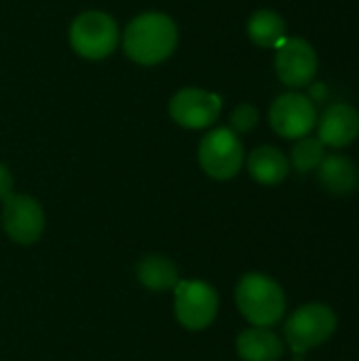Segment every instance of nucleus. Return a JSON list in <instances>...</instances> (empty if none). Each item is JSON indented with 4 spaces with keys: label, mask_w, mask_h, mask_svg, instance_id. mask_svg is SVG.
Wrapping results in <instances>:
<instances>
[{
    "label": "nucleus",
    "mask_w": 359,
    "mask_h": 361,
    "mask_svg": "<svg viewBox=\"0 0 359 361\" xmlns=\"http://www.w3.org/2000/svg\"><path fill=\"white\" fill-rule=\"evenodd\" d=\"M178 47V27L169 15L148 11L129 21L123 32L125 55L140 66L165 61Z\"/></svg>",
    "instance_id": "nucleus-1"
},
{
    "label": "nucleus",
    "mask_w": 359,
    "mask_h": 361,
    "mask_svg": "<svg viewBox=\"0 0 359 361\" xmlns=\"http://www.w3.org/2000/svg\"><path fill=\"white\" fill-rule=\"evenodd\" d=\"M235 305L250 326L273 328L286 315V292L267 273H245L235 288Z\"/></svg>",
    "instance_id": "nucleus-2"
},
{
    "label": "nucleus",
    "mask_w": 359,
    "mask_h": 361,
    "mask_svg": "<svg viewBox=\"0 0 359 361\" xmlns=\"http://www.w3.org/2000/svg\"><path fill=\"white\" fill-rule=\"evenodd\" d=\"M339 328V317L330 305L307 302L298 307L284 326V343L290 345L298 360L305 357L311 349L326 345Z\"/></svg>",
    "instance_id": "nucleus-3"
},
{
    "label": "nucleus",
    "mask_w": 359,
    "mask_h": 361,
    "mask_svg": "<svg viewBox=\"0 0 359 361\" xmlns=\"http://www.w3.org/2000/svg\"><path fill=\"white\" fill-rule=\"evenodd\" d=\"M220 309V296L214 286L201 279H180L174 288V313L178 324L188 332L209 328Z\"/></svg>",
    "instance_id": "nucleus-4"
},
{
    "label": "nucleus",
    "mask_w": 359,
    "mask_h": 361,
    "mask_svg": "<svg viewBox=\"0 0 359 361\" xmlns=\"http://www.w3.org/2000/svg\"><path fill=\"white\" fill-rule=\"evenodd\" d=\"M197 159L205 176L218 182H226L241 171L245 163V150L235 131L220 127L203 135Z\"/></svg>",
    "instance_id": "nucleus-5"
},
{
    "label": "nucleus",
    "mask_w": 359,
    "mask_h": 361,
    "mask_svg": "<svg viewBox=\"0 0 359 361\" xmlns=\"http://www.w3.org/2000/svg\"><path fill=\"white\" fill-rule=\"evenodd\" d=\"M118 25L102 11H85L70 25V44L85 59H104L118 47Z\"/></svg>",
    "instance_id": "nucleus-6"
},
{
    "label": "nucleus",
    "mask_w": 359,
    "mask_h": 361,
    "mask_svg": "<svg viewBox=\"0 0 359 361\" xmlns=\"http://www.w3.org/2000/svg\"><path fill=\"white\" fill-rule=\"evenodd\" d=\"M2 231L4 235L17 243V245H34L40 241L47 218L42 205L23 192H13L4 203H2V214H0Z\"/></svg>",
    "instance_id": "nucleus-7"
},
{
    "label": "nucleus",
    "mask_w": 359,
    "mask_h": 361,
    "mask_svg": "<svg viewBox=\"0 0 359 361\" xmlns=\"http://www.w3.org/2000/svg\"><path fill=\"white\" fill-rule=\"evenodd\" d=\"M269 123L279 137L300 140L307 137L317 125L315 104L303 93L279 95L269 110Z\"/></svg>",
    "instance_id": "nucleus-8"
},
{
    "label": "nucleus",
    "mask_w": 359,
    "mask_h": 361,
    "mask_svg": "<svg viewBox=\"0 0 359 361\" xmlns=\"http://www.w3.org/2000/svg\"><path fill=\"white\" fill-rule=\"evenodd\" d=\"M320 68L317 51L305 38H286L275 53V72L288 87H307Z\"/></svg>",
    "instance_id": "nucleus-9"
},
{
    "label": "nucleus",
    "mask_w": 359,
    "mask_h": 361,
    "mask_svg": "<svg viewBox=\"0 0 359 361\" xmlns=\"http://www.w3.org/2000/svg\"><path fill=\"white\" fill-rule=\"evenodd\" d=\"M222 110V97L205 89H182L169 102V116L184 129L214 125Z\"/></svg>",
    "instance_id": "nucleus-10"
},
{
    "label": "nucleus",
    "mask_w": 359,
    "mask_h": 361,
    "mask_svg": "<svg viewBox=\"0 0 359 361\" xmlns=\"http://www.w3.org/2000/svg\"><path fill=\"white\" fill-rule=\"evenodd\" d=\"M359 135V112L349 104H332L317 121V137L326 148H345Z\"/></svg>",
    "instance_id": "nucleus-11"
},
{
    "label": "nucleus",
    "mask_w": 359,
    "mask_h": 361,
    "mask_svg": "<svg viewBox=\"0 0 359 361\" xmlns=\"http://www.w3.org/2000/svg\"><path fill=\"white\" fill-rule=\"evenodd\" d=\"M235 349L243 361H279L286 353V343L271 328L252 326L239 332Z\"/></svg>",
    "instance_id": "nucleus-12"
},
{
    "label": "nucleus",
    "mask_w": 359,
    "mask_h": 361,
    "mask_svg": "<svg viewBox=\"0 0 359 361\" xmlns=\"http://www.w3.org/2000/svg\"><path fill=\"white\" fill-rule=\"evenodd\" d=\"M317 180L328 195L345 197L358 188V167L351 159L343 154H330V157L326 154V159L317 167Z\"/></svg>",
    "instance_id": "nucleus-13"
},
{
    "label": "nucleus",
    "mask_w": 359,
    "mask_h": 361,
    "mask_svg": "<svg viewBox=\"0 0 359 361\" xmlns=\"http://www.w3.org/2000/svg\"><path fill=\"white\" fill-rule=\"evenodd\" d=\"M248 171L262 186H277L290 173V159L275 146H258L248 157Z\"/></svg>",
    "instance_id": "nucleus-14"
},
{
    "label": "nucleus",
    "mask_w": 359,
    "mask_h": 361,
    "mask_svg": "<svg viewBox=\"0 0 359 361\" xmlns=\"http://www.w3.org/2000/svg\"><path fill=\"white\" fill-rule=\"evenodd\" d=\"M138 281L150 292H169L180 283V271L176 262L163 254H148L135 267Z\"/></svg>",
    "instance_id": "nucleus-15"
},
{
    "label": "nucleus",
    "mask_w": 359,
    "mask_h": 361,
    "mask_svg": "<svg viewBox=\"0 0 359 361\" xmlns=\"http://www.w3.org/2000/svg\"><path fill=\"white\" fill-rule=\"evenodd\" d=\"M248 36L254 44L264 49H277L288 36H286V21L277 11L260 8L256 11L248 21Z\"/></svg>",
    "instance_id": "nucleus-16"
},
{
    "label": "nucleus",
    "mask_w": 359,
    "mask_h": 361,
    "mask_svg": "<svg viewBox=\"0 0 359 361\" xmlns=\"http://www.w3.org/2000/svg\"><path fill=\"white\" fill-rule=\"evenodd\" d=\"M324 159H326V146L320 142V137L307 135V137H300L296 146L292 148L290 165L300 173H309V171H315Z\"/></svg>",
    "instance_id": "nucleus-17"
},
{
    "label": "nucleus",
    "mask_w": 359,
    "mask_h": 361,
    "mask_svg": "<svg viewBox=\"0 0 359 361\" xmlns=\"http://www.w3.org/2000/svg\"><path fill=\"white\" fill-rule=\"evenodd\" d=\"M258 121H260L258 110L252 104H241V106H237L233 110V114H231V127L229 129L235 131L237 135L239 133H250L258 125Z\"/></svg>",
    "instance_id": "nucleus-18"
},
{
    "label": "nucleus",
    "mask_w": 359,
    "mask_h": 361,
    "mask_svg": "<svg viewBox=\"0 0 359 361\" xmlns=\"http://www.w3.org/2000/svg\"><path fill=\"white\" fill-rule=\"evenodd\" d=\"M15 192V180L6 165L0 163V203H4Z\"/></svg>",
    "instance_id": "nucleus-19"
}]
</instances>
